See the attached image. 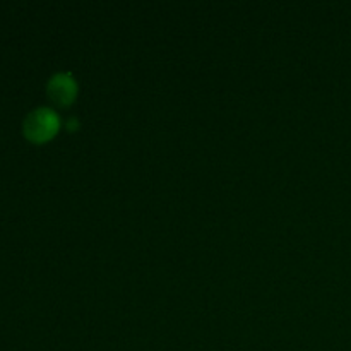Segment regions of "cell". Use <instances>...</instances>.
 I'll return each instance as SVG.
<instances>
[{
  "mask_svg": "<svg viewBox=\"0 0 351 351\" xmlns=\"http://www.w3.org/2000/svg\"><path fill=\"white\" fill-rule=\"evenodd\" d=\"M58 129H60V119L53 110L47 106L31 110L23 122V132L26 139L36 144L50 141L51 137L57 136Z\"/></svg>",
  "mask_w": 351,
  "mask_h": 351,
  "instance_id": "cell-1",
  "label": "cell"
},
{
  "mask_svg": "<svg viewBox=\"0 0 351 351\" xmlns=\"http://www.w3.org/2000/svg\"><path fill=\"white\" fill-rule=\"evenodd\" d=\"M47 93L57 106H69L77 96V82L67 72H58L48 81Z\"/></svg>",
  "mask_w": 351,
  "mask_h": 351,
  "instance_id": "cell-2",
  "label": "cell"
}]
</instances>
